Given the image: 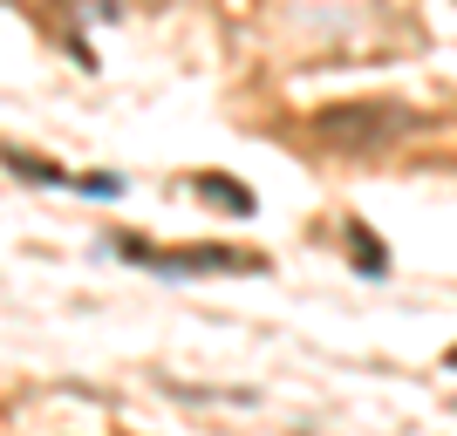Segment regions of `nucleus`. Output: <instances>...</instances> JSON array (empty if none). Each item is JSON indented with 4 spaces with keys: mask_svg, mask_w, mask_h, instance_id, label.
I'll return each instance as SVG.
<instances>
[{
    "mask_svg": "<svg viewBox=\"0 0 457 436\" xmlns=\"http://www.w3.org/2000/svg\"><path fill=\"white\" fill-rule=\"evenodd\" d=\"M396 130H410V116L396 110V103H342V110H321L314 116V136L321 144H335V151H382Z\"/></svg>",
    "mask_w": 457,
    "mask_h": 436,
    "instance_id": "1",
    "label": "nucleus"
},
{
    "mask_svg": "<svg viewBox=\"0 0 457 436\" xmlns=\"http://www.w3.org/2000/svg\"><path fill=\"white\" fill-rule=\"evenodd\" d=\"M116 252L144 259L151 273H260L267 252L246 246H144V239H116Z\"/></svg>",
    "mask_w": 457,
    "mask_h": 436,
    "instance_id": "2",
    "label": "nucleus"
},
{
    "mask_svg": "<svg viewBox=\"0 0 457 436\" xmlns=\"http://www.w3.org/2000/svg\"><path fill=\"white\" fill-rule=\"evenodd\" d=\"M198 191H205V198H219V205H226L232 218H253V191L239 185V177H226V171H205V177H198Z\"/></svg>",
    "mask_w": 457,
    "mask_h": 436,
    "instance_id": "3",
    "label": "nucleus"
},
{
    "mask_svg": "<svg viewBox=\"0 0 457 436\" xmlns=\"http://www.w3.org/2000/svg\"><path fill=\"white\" fill-rule=\"evenodd\" d=\"M348 239H355V266H362V273H389V252H382V246H376V239H369L362 226L348 232Z\"/></svg>",
    "mask_w": 457,
    "mask_h": 436,
    "instance_id": "4",
    "label": "nucleus"
},
{
    "mask_svg": "<svg viewBox=\"0 0 457 436\" xmlns=\"http://www.w3.org/2000/svg\"><path fill=\"white\" fill-rule=\"evenodd\" d=\"M0 157H7V164H14L21 177H48V185H69V177H62L55 164H41V157H28V151H0Z\"/></svg>",
    "mask_w": 457,
    "mask_h": 436,
    "instance_id": "5",
    "label": "nucleus"
},
{
    "mask_svg": "<svg viewBox=\"0 0 457 436\" xmlns=\"http://www.w3.org/2000/svg\"><path fill=\"white\" fill-rule=\"evenodd\" d=\"M76 191H89V198H116L123 185H116V177H76Z\"/></svg>",
    "mask_w": 457,
    "mask_h": 436,
    "instance_id": "6",
    "label": "nucleus"
},
{
    "mask_svg": "<svg viewBox=\"0 0 457 436\" xmlns=\"http://www.w3.org/2000/svg\"><path fill=\"white\" fill-rule=\"evenodd\" d=\"M451 368H457V348H451Z\"/></svg>",
    "mask_w": 457,
    "mask_h": 436,
    "instance_id": "7",
    "label": "nucleus"
}]
</instances>
